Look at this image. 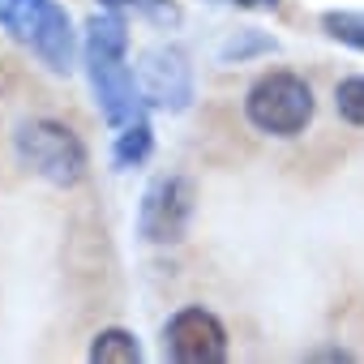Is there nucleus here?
Returning a JSON list of instances; mask_svg holds the SVG:
<instances>
[{"label":"nucleus","mask_w":364,"mask_h":364,"mask_svg":"<svg viewBox=\"0 0 364 364\" xmlns=\"http://www.w3.org/2000/svg\"><path fill=\"white\" fill-rule=\"evenodd\" d=\"M198 210V189L189 176H159L137 206V232L150 245H180Z\"/></svg>","instance_id":"nucleus-5"},{"label":"nucleus","mask_w":364,"mask_h":364,"mask_svg":"<svg viewBox=\"0 0 364 364\" xmlns=\"http://www.w3.org/2000/svg\"><path fill=\"white\" fill-rule=\"evenodd\" d=\"M90 360L95 364H137L141 360V343H137V334H129L120 326H107V330L95 334Z\"/></svg>","instance_id":"nucleus-9"},{"label":"nucleus","mask_w":364,"mask_h":364,"mask_svg":"<svg viewBox=\"0 0 364 364\" xmlns=\"http://www.w3.org/2000/svg\"><path fill=\"white\" fill-rule=\"evenodd\" d=\"M334 107H338V116H343L347 124H360V129H364V73L343 77V82L334 86Z\"/></svg>","instance_id":"nucleus-12"},{"label":"nucleus","mask_w":364,"mask_h":364,"mask_svg":"<svg viewBox=\"0 0 364 364\" xmlns=\"http://www.w3.org/2000/svg\"><path fill=\"white\" fill-rule=\"evenodd\" d=\"M154 150V133H150V120H133L124 129H116V141H112V163L120 171L129 167H141Z\"/></svg>","instance_id":"nucleus-8"},{"label":"nucleus","mask_w":364,"mask_h":364,"mask_svg":"<svg viewBox=\"0 0 364 364\" xmlns=\"http://www.w3.org/2000/svg\"><path fill=\"white\" fill-rule=\"evenodd\" d=\"M99 5L116 9V14H137V18H146V22L163 26V31L180 26V5L176 0H99Z\"/></svg>","instance_id":"nucleus-10"},{"label":"nucleus","mask_w":364,"mask_h":364,"mask_svg":"<svg viewBox=\"0 0 364 364\" xmlns=\"http://www.w3.org/2000/svg\"><path fill=\"white\" fill-rule=\"evenodd\" d=\"M14 154H18V163L26 171H35L39 180H48V185H56V189H73L86 176V163H90L82 137L69 124L48 120V116L26 120L14 133Z\"/></svg>","instance_id":"nucleus-3"},{"label":"nucleus","mask_w":364,"mask_h":364,"mask_svg":"<svg viewBox=\"0 0 364 364\" xmlns=\"http://www.w3.org/2000/svg\"><path fill=\"white\" fill-rule=\"evenodd\" d=\"M215 5H232V9H253V14H270L283 0H215Z\"/></svg>","instance_id":"nucleus-14"},{"label":"nucleus","mask_w":364,"mask_h":364,"mask_svg":"<svg viewBox=\"0 0 364 364\" xmlns=\"http://www.w3.org/2000/svg\"><path fill=\"white\" fill-rule=\"evenodd\" d=\"M82 60H86V73H90V86H95V99H99V112L112 129H124L133 120H146V95H141V82L137 73L129 69V31H124V18L116 9L107 14H95L86 22V43H82Z\"/></svg>","instance_id":"nucleus-1"},{"label":"nucleus","mask_w":364,"mask_h":364,"mask_svg":"<svg viewBox=\"0 0 364 364\" xmlns=\"http://www.w3.org/2000/svg\"><path fill=\"white\" fill-rule=\"evenodd\" d=\"M137 82L150 107L185 112L193 103V65L176 43H154L137 65Z\"/></svg>","instance_id":"nucleus-7"},{"label":"nucleus","mask_w":364,"mask_h":364,"mask_svg":"<svg viewBox=\"0 0 364 364\" xmlns=\"http://www.w3.org/2000/svg\"><path fill=\"white\" fill-rule=\"evenodd\" d=\"M253 52H274V39H266V35H257V31H245L240 39H232V43L223 48V60H245V56H253Z\"/></svg>","instance_id":"nucleus-13"},{"label":"nucleus","mask_w":364,"mask_h":364,"mask_svg":"<svg viewBox=\"0 0 364 364\" xmlns=\"http://www.w3.org/2000/svg\"><path fill=\"white\" fill-rule=\"evenodd\" d=\"M0 31L26 52L39 56L52 73H73L77 65V31L60 0H0Z\"/></svg>","instance_id":"nucleus-2"},{"label":"nucleus","mask_w":364,"mask_h":364,"mask_svg":"<svg viewBox=\"0 0 364 364\" xmlns=\"http://www.w3.org/2000/svg\"><path fill=\"white\" fill-rule=\"evenodd\" d=\"M317 112V99H313V86L300 77V73H287V69H274V73H262L249 95H245V116L257 133H270V137H300L309 129Z\"/></svg>","instance_id":"nucleus-4"},{"label":"nucleus","mask_w":364,"mask_h":364,"mask_svg":"<svg viewBox=\"0 0 364 364\" xmlns=\"http://www.w3.org/2000/svg\"><path fill=\"white\" fill-rule=\"evenodd\" d=\"M321 26L330 39L364 52V9H330V14H321Z\"/></svg>","instance_id":"nucleus-11"},{"label":"nucleus","mask_w":364,"mask_h":364,"mask_svg":"<svg viewBox=\"0 0 364 364\" xmlns=\"http://www.w3.org/2000/svg\"><path fill=\"white\" fill-rule=\"evenodd\" d=\"M163 355L176 360V364H223L228 360V330L210 309L189 304V309L167 317Z\"/></svg>","instance_id":"nucleus-6"}]
</instances>
